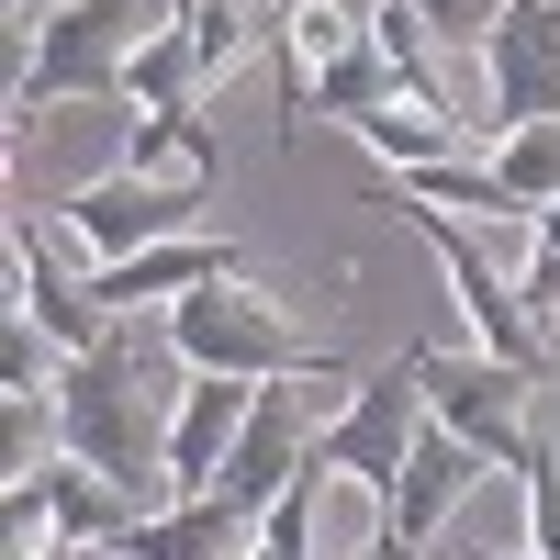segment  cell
Listing matches in <instances>:
<instances>
[{"mask_svg":"<svg viewBox=\"0 0 560 560\" xmlns=\"http://www.w3.org/2000/svg\"><path fill=\"white\" fill-rule=\"evenodd\" d=\"M516 124H560V0H504L482 45V147Z\"/></svg>","mask_w":560,"mask_h":560,"instance_id":"7","label":"cell"},{"mask_svg":"<svg viewBox=\"0 0 560 560\" xmlns=\"http://www.w3.org/2000/svg\"><path fill=\"white\" fill-rule=\"evenodd\" d=\"M202 90H213V79H202V57H191V34L168 23V34L147 45V57H135V90H124V102L147 113V124H168V135H213Z\"/></svg>","mask_w":560,"mask_h":560,"instance_id":"13","label":"cell"},{"mask_svg":"<svg viewBox=\"0 0 560 560\" xmlns=\"http://www.w3.org/2000/svg\"><path fill=\"white\" fill-rule=\"evenodd\" d=\"M370 560H382V549H370Z\"/></svg>","mask_w":560,"mask_h":560,"instance_id":"21","label":"cell"},{"mask_svg":"<svg viewBox=\"0 0 560 560\" xmlns=\"http://www.w3.org/2000/svg\"><path fill=\"white\" fill-rule=\"evenodd\" d=\"M493 179H504V202L538 224V213L560 202V124H516V135H493Z\"/></svg>","mask_w":560,"mask_h":560,"instance_id":"15","label":"cell"},{"mask_svg":"<svg viewBox=\"0 0 560 560\" xmlns=\"http://www.w3.org/2000/svg\"><path fill=\"white\" fill-rule=\"evenodd\" d=\"M179 23V0H68V12H23L12 23V113H0V147H23L34 113L57 102H124L135 57Z\"/></svg>","mask_w":560,"mask_h":560,"instance_id":"2","label":"cell"},{"mask_svg":"<svg viewBox=\"0 0 560 560\" xmlns=\"http://www.w3.org/2000/svg\"><path fill=\"white\" fill-rule=\"evenodd\" d=\"M247 415H258V382H224V370H191V382H179V415H168V482H179V504L224 482Z\"/></svg>","mask_w":560,"mask_h":560,"instance_id":"8","label":"cell"},{"mask_svg":"<svg viewBox=\"0 0 560 560\" xmlns=\"http://www.w3.org/2000/svg\"><path fill=\"white\" fill-rule=\"evenodd\" d=\"M12 314H34V325H45V337H57L68 359L113 337V314L90 303V280H68L57 258H45V236H34L23 213H12Z\"/></svg>","mask_w":560,"mask_h":560,"instance_id":"11","label":"cell"},{"mask_svg":"<svg viewBox=\"0 0 560 560\" xmlns=\"http://www.w3.org/2000/svg\"><path fill=\"white\" fill-rule=\"evenodd\" d=\"M224 191V179H202V168H179V179H147V168H102V179H79V191L57 202V224L90 247V258H147V247H179V236H213L202 224V202Z\"/></svg>","mask_w":560,"mask_h":560,"instance_id":"5","label":"cell"},{"mask_svg":"<svg viewBox=\"0 0 560 560\" xmlns=\"http://www.w3.org/2000/svg\"><path fill=\"white\" fill-rule=\"evenodd\" d=\"M258 549V516L247 504H224V493H191V504H168V516H135V538L113 560H247Z\"/></svg>","mask_w":560,"mask_h":560,"instance_id":"12","label":"cell"},{"mask_svg":"<svg viewBox=\"0 0 560 560\" xmlns=\"http://www.w3.org/2000/svg\"><path fill=\"white\" fill-rule=\"evenodd\" d=\"M415 438H427V382H415V337H404L393 359L359 370V393H348L337 427H314V459H303V471H314V482L348 471V482H370V504H393Z\"/></svg>","mask_w":560,"mask_h":560,"instance_id":"4","label":"cell"},{"mask_svg":"<svg viewBox=\"0 0 560 560\" xmlns=\"http://www.w3.org/2000/svg\"><path fill=\"white\" fill-rule=\"evenodd\" d=\"M516 482H527V549H538V560H560V459H549V448H527V471H516Z\"/></svg>","mask_w":560,"mask_h":560,"instance_id":"17","label":"cell"},{"mask_svg":"<svg viewBox=\"0 0 560 560\" xmlns=\"http://www.w3.org/2000/svg\"><path fill=\"white\" fill-rule=\"evenodd\" d=\"M57 370H68V348L45 337L34 314H12V325H0V393H57Z\"/></svg>","mask_w":560,"mask_h":560,"instance_id":"16","label":"cell"},{"mask_svg":"<svg viewBox=\"0 0 560 560\" xmlns=\"http://www.w3.org/2000/svg\"><path fill=\"white\" fill-rule=\"evenodd\" d=\"M415 382H427V415L459 438V448H482L493 471H527V404H538V370H504V359H448V348H427L415 337Z\"/></svg>","mask_w":560,"mask_h":560,"instance_id":"6","label":"cell"},{"mask_svg":"<svg viewBox=\"0 0 560 560\" xmlns=\"http://www.w3.org/2000/svg\"><path fill=\"white\" fill-rule=\"evenodd\" d=\"M415 23H427L438 45H471V57H482L493 23H504V0H415Z\"/></svg>","mask_w":560,"mask_h":560,"instance_id":"18","label":"cell"},{"mask_svg":"<svg viewBox=\"0 0 560 560\" xmlns=\"http://www.w3.org/2000/svg\"><path fill=\"white\" fill-rule=\"evenodd\" d=\"M168 359L179 370H224V382H303V370L314 382H359V359H337L314 325H292L247 269H224V280L168 303Z\"/></svg>","mask_w":560,"mask_h":560,"instance_id":"3","label":"cell"},{"mask_svg":"<svg viewBox=\"0 0 560 560\" xmlns=\"http://www.w3.org/2000/svg\"><path fill=\"white\" fill-rule=\"evenodd\" d=\"M393 102H404V68H393L370 34L303 79V113H314V124H359V113H393ZM404 113H415V102H404Z\"/></svg>","mask_w":560,"mask_h":560,"instance_id":"14","label":"cell"},{"mask_svg":"<svg viewBox=\"0 0 560 560\" xmlns=\"http://www.w3.org/2000/svg\"><path fill=\"white\" fill-rule=\"evenodd\" d=\"M303 459H314V427H303V393L292 382H258V415H247V438H236V459H224V504H247V516H269L280 493L303 482Z\"/></svg>","mask_w":560,"mask_h":560,"instance_id":"9","label":"cell"},{"mask_svg":"<svg viewBox=\"0 0 560 560\" xmlns=\"http://www.w3.org/2000/svg\"><path fill=\"white\" fill-rule=\"evenodd\" d=\"M191 382V370H179ZM179 382H158L147 348H135V325H113L102 348H79L57 370V415H68V459L79 471L124 482L147 516H168L179 482H168V415H179Z\"/></svg>","mask_w":560,"mask_h":560,"instance_id":"1","label":"cell"},{"mask_svg":"<svg viewBox=\"0 0 560 560\" xmlns=\"http://www.w3.org/2000/svg\"><path fill=\"white\" fill-rule=\"evenodd\" d=\"M45 560H90V549H45Z\"/></svg>","mask_w":560,"mask_h":560,"instance_id":"20","label":"cell"},{"mask_svg":"<svg viewBox=\"0 0 560 560\" xmlns=\"http://www.w3.org/2000/svg\"><path fill=\"white\" fill-rule=\"evenodd\" d=\"M471 560H538V549H471Z\"/></svg>","mask_w":560,"mask_h":560,"instance_id":"19","label":"cell"},{"mask_svg":"<svg viewBox=\"0 0 560 560\" xmlns=\"http://www.w3.org/2000/svg\"><path fill=\"white\" fill-rule=\"evenodd\" d=\"M224 269H236V247H224V236H179V247H147V258L90 269V303H102L113 325H135V314H158V303H179V292H202V280H224Z\"/></svg>","mask_w":560,"mask_h":560,"instance_id":"10","label":"cell"}]
</instances>
